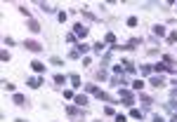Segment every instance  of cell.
Segmentation results:
<instances>
[{
  "instance_id": "cell-1",
  "label": "cell",
  "mask_w": 177,
  "mask_h": 122,
  "mask_svg": "<svg viewBox=\"0 0 177 122\" xmlns=\"http://www.w3.org/2000/svg\"><path fill=\"white\" fill-rule=\"evenodd\" d=\"M24 47H26L28 52H36V54L43 52V45H40V42H36V40H24Z\"/></svg>"
},
{
  "instance_id": "cell-2",
  "label": "cell",
  "mask_w": 177,
  "mask_h": 122,
  "mask_svg": "<svg viewBox=\"0 0 177 122\" xmlns=\"http://www.w3.org/2000/svg\"><path fill=\"white\" fill-rule=\"evenodd\" d=\"M87 31H90V28L83 26V24H76V26H73V33H76V38H85V35H87Z\"/></svg>"
},
{
  "instance_id": "cell-3",
  "label": "cell",
  "mask_w": 177,
  "mask_h": 122,
  "mask_svg": "<svg viewBox=\"0 0 177 122\" xmlns=\"http://www.w3.org/2000/svg\"><path fill=\"white\" fill-rule=\"evenodd\" d=\"M121 99L128 103V106H132V103H135V99H132V94H130L128 89H121Z\"/></svg>"
},
{
  "instance_id": "cell-4",
  "label": "cell",
  "mask_w": 177,
  "mask_h": 122,
  "mask_svg": "<svg viewBox=\"0 0 177 122\" xmlns=\"http://www.w3.org/2000/svg\"><path fill=\"white\" fill-rule=\"evenodd\" d=\"M12 101H14V106H19V108H24V106L28 103V101H26L21 94H14V96H12Z\"/></svg>"
},
{
  "instance_id": "cell-5",
  "label": "cell",
  "mask_w": 177,
  "mask_h": 122,
  "mask_svg": "<svg viewBox=\"0 0 177 122\" xmlns=\"http://www.w3.org/2000/svg\"><path fill=\"white\" fill-rule=\"evenodd\" d=\"M151 85H153L156 89H161V87H165V80L161 78V75H153V78H151Z\"/></svg>"
},
{
  "instance_id": "cell-6",
  "label": "cell",
  "mask_w": 177,
  "mask_h": 122,
  "mask_svg": "<svg viewBox=\"0 0 177 122\" xmlns=\"http://www.w3.org/2000/svg\"><path fill=\"white\" fill-rule=\"evenodd\" d=\"M97 99H99V101H106V103H113V99H111L109 94H106V92H102V89H99V92H97Z\"/></svg>"
},
{
  "instance_id": "cell-7",
  "label": "cell",
  "mask_w": 177,
  "mask_h": 122,
  "mask_svg": "<svg viewBox=\"0 0 177 122\" xmlns=\"http://www.w3.org/2000/svg\"><path fill=\"white\" fill-rule=\"evenodd\" d=\"M40 85H43V78H31V80H28V87H31V89H38Z\"/></svg>"
},
{
  "instance_id": "cell-8",
  "label": "cell",
  "mask_w": 177,
  "mask_h": 122,
  "mask_svg": "<svg viewBox=\"0 0 177 122\" xmlns=\"http://www.w3.org/2000/svg\"><path fill=\"white\" fill-rule=\"evenodd\" d=\"M31 68H33L36 73H45V64H43V61H33V64H31Z\"/></svg>"
},
{
  "instance_id": "cell-9",
  "label": "cell",
  "mask_w": 177,
  "mask_h": 122,
  "mask_svg": "<svg viewBox=\"0 0 177 122\" xmlns=\"http://www.w3.org/2000/svg\"><path fill=\"white\" fill-rule=\"evenodd\" d=\"M28 31H31V33H40V24L31 19V21H28Z\"/></svg>"
},
{
  "instance_id": "cell-10",
  "label": "cell",
  "mask_w": 177,
  "mask_h": 122,
  "mask_svg": "<svg viewBox=\"0 0 177 122\" xmlns=\"http://www.w3.org/2000/svg\"><path fill=\"white\" fill-rule=\"evenodd\" d=\"M76 103H78L81 108H85V103H87V96H85V94H78V96H76Z\"/></svg>"
},
{
  "instance_id": "cell-11",
  "label": "cell",
  "mask_w": 177,
  "mask_h": 122,
  "mask_svg": "<svg viewBox=\"0 0 177 122\" xmlns=\"http://www.w3.org/2000/svg\"><path fill=\"white\" fill-rule=\"evenodd\" d=\"M123 70H128V73H132V70H135V64L125 59V61H123Z\"/></svg>"
},
{
  "instance_id": "cell-12",
  "label": "cell",
  "mask_w": 177,
  "mask_h": 122,
  "mask_svg": "<svg viewBox=\"0 0 177 122\" xmlns=\"http://www.w3.org/2000/svg\"><path fill=\"white\" fill-rule=\"evenodd\" d=\"M153 35H165V26L156 24V26H153Z\"/></svg>"
},
{
  "instance_id": "cell-13",
  "label": "cell",
  "mask_w": 177,
  "mask_h": 122,
  "mask_svg": "<svg viewBox=\"0 0 177 122\" xmlns=\"http://www.w3.org/2000/svg\"><path fill=\"white\" fill-rule=\"evenodd\" d=\"M40 10L45 14H52V12H55V7H52V5H45V2H40Z\"/></svg>"
},
{
  "instance_id": "cell-14",
  "label": "cell",
  "mask_w": 177,
  "mask_h": 122,
  "mask_svg": "<svg viewBox=\"0 0 177 122\" xmlns=\"http://www.w3.org/2000/svg\"><path fill=\"white\" fill-rule=\"evenodd\" d=\"M132 89H135V92H142V89H144V82H142V80H135V82H132Z\"/></svg>"
},
{
  "instance_id": "cell-15",
  "label": "cell",
  "mask_w": 177,
  "mask_h": 122,
  "mask_svg": "<svg viewBox=\"0 0 177 122\" xmlns=\"http://www.w3.org/2000/svg\"><path fill=\"white\" fill-rule=\"evenodd\" d=\"M78 113H81L78 108H73V106H66V115H71V118H76Z\"/></svg>"
},
{
  "instance_id": "cell-16",
  "label": "cell",
  "mask_w": 177,
  "mask_h": 122,
  "mask_svg": "<svg viewBox=\"0 0 177 122\" xmlns=\"http://www.w3.org/2000/svg\"><path fill=\"white\" fill-rule=\"evenodd\" d=\"M92 49H95L97 54H102V52H104V42H95V45H92Z\"/></svg>"
},
{
  "instance_id": "cell-17",
  "label": "cell",
  "mask_w": 177,
  "mask_h": 122,
  "mask_svg": "<svg viewBox=\"0 0 177 122\" xmlns=\"http://www.w3.org/2000/svg\"><path fill=\"white\" fill-rule=\"evenodd\" d=\"M87 49H90V47H87V45H85V42H81V45H78V47H76V52H78V54H85V52H87Z\"/></svg>"
},
{
  "instance_id": "cell-18",
  "label": "cell",
  "mask_w": 177,
  "mask_h": 122,
  "mask_svg": "<svg viewBox=\"0 0 177 122\" xmlns=\"http://www.w3.org/2000/svg\"><path fill=\"white\" fill-rule=\"evenodd\" d=\"M2 89H5V92H14V85L7 82V80H2Z\"/></svg>"
},
{
  "instance_id": "cell-19",
  "label": "cell",
  "mask_w": 177,
  "mask_h": 122,
  "mask_svg": "<svg viewBox=\"0 0 177 122\" xmlns=\"http://www.w3.org/2000/svg\"><path fill=\"white\" fill-rule=\"evenodd\" d=\"M19 12L24 14V16H26L28 21H31V12H28V10H26V5H19Z\"/></svg>"
},
{
  "instance_id": "cell-20",
  "label": "cell",
  "mask_w": 177,
  "mask_h": 122,
  "mask_svg": "<svg viewBox=\"0 0 177 122\" xmlns=\"http://www.w3.org/2000/svg\"><path fill=\"white\" fill-rule=\"evenodd\" d=\"M104 42H109V45H116V35H113V33H106Z\"/></svg>"
},
{
  "instance_id": "cell-21",
  "label": "cell",
  "mask_w": 177,
  "mask_h": 122,
  "mask_svg": "<svg viewBox=\"0 0 177 122\" xmlns=\"http://www.w3.org/2000/svg\"><path fill=\"white\" fill-rule=\"evenodd\" d=\"M130 115H132L135 120H142V110H137V108H132V110H130Z\"/></svg>"
},
{
  "instance_id": "cell-22",
  "label": "cell",
  "mask_w": 177,
  "mask_h": 122,
  "mask_svg": "<svg viewBox=\"0 0 177 122\" xmlns=\"http://www.w3.org/2000/svg\"><path fill=\"white\" fill-rule=\"evenodd\" d=\"M68 80L73 82V87H81V78H78V75H71V78H68Z\"/></svg>"
},
{
  "instance_id": "cell-23",
  "label": "cell",
  "mask_w": 177,
  "mask_h": 122,
  "mask_svg": "<svg viewBox=\"0 0 177 122\" xmlns=\"http://www.w3.org/2000/svg\"><path fill=\"white\" fill-rule=\"evenodd\" d=\"M151 70H153V66H142V75H151Z\"/></svg>"
},
{
  "instance_id": "cell-24",
  "label": "cell",
  "mask_w": 177,
  "mask_h": 122,
  "mask_svg": "<svg viewBox=\"0 0 177 122\" xmlns=\"http://www.w3.org/2000/svg\"><path fill=\"white\" fill-rule=\"evenodd\" d=\"M168 42H177V31H172V33H168Z\"/></svg>"
},
{
  "instance_id": "cell-25",
  "label": "cell",
  "mask_w": 177,
  "mask_h": 122,
  "mask_svg": "<svg viewBox=\"0 0 177 122\" xmlns=\"http://www.w3.org/2000/svg\"><path fill=\"white\" fill-rule=\"evenodd\" d=\"M85 89H87V92H90V94H97V92H99V89H97L95 85H85Z\"/></svg>"
},
{
  "instance_id": "cell-26",
  "label": "cell",
  "mask_w": 177,
  "mask_h": 122,
  "mask_svg": "<svg viewBox=\"0 0 177 122\" xmlns=\"http://www.w3.org/2000/svg\"><path fill=\"white\" fill-rule=\"evenodd\" d=\"M55 82H57V85H64V82H66V78H64V75H55Z\"/></svg>"
},
{
  "instance_id": "cell-27",
  "label": "cell",
  "mask_w": 177,
  "mask_h": 122,
  "mask_svg": "<svg viewBox=\"0 0 177 122\" xmlns=\"http://www.w3.org/2000/svg\"><path fill=\"white\" fill-rule=\"evenodd\" d=\"M128 26H137V16H130L128 19Z\"/></svg>"
},
{
  "instance_id": "cell-28",
  "label": "cell",
  "mask_w": 177,
  "mask_h": 122,
  "mask_svg": "<svg viewBox=\"0 0 177 122\" xmlns=\"http://www.w3.org/2000/svg\"><path fill=\"white\" fill-rule=\"evenodd\" d=\"M50 61H52V64H55V66H62V59H59V56H52V59H50Z\"/></svg>"
},
{
  "instance_id": "cell-29",
  "label": "cell",
  "mask_w": 177,
  "mask_h": 122,
  "mask_svg": "<svg viewBox=\"0 0 177 122\" xmlns=\"http://www.w3.org/2000/svg\"><path fill=\"white\" fill-rule=\"evenodd\" d=\"M125 120H128L125 115H116V122H125Z\"/></svg>"
},
{
  "instance_id": "cell-30",
  "label": "cell",
  "mask_w": 177,
  "mask_h": 122,
  "mask_svg": "<svg viewBox=\"0 0 177 122\" xmlns=\"http://www.w3.org/2000/svg\"><path fill=\"white\" fill-rule=\"evenodd\" d=\"M153 122H165V120L161 118V115H153Z\"/></svg>"
},
{
  "instance_id": "cell-31",
  "label": "cell",
  "mask_w": 177,
  "mask_h": 122,
  "mask_svg": "<svg viewBox=\"0 0 177 122\" xmlns=\"http://www.w3.org/2000/svg\"><path fill=\"white\" fill-rule=\"evenodd\" d=\"M172 85H175V92H177V82H172Z\"/></svg>"
}]
</instances>
